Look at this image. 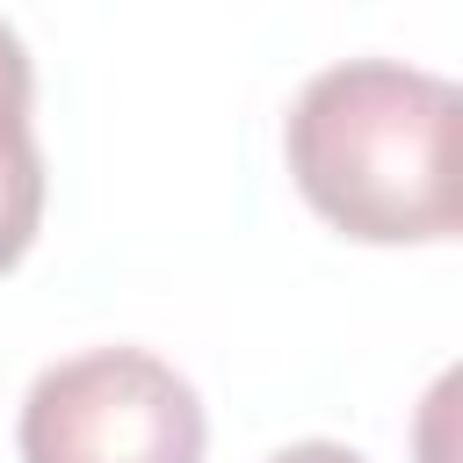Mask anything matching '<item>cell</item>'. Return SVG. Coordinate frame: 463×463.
Returning a JSON list of instances; mask_svg holds the SVG:
<instances>
[{"label": "cell", "instance_id": "obj_1", "mask_svg": "<svg viewBox=\"0 0 463 463\" xmlns=\"http://www.w3.org/2000/svg\"><path fill=\"white\" fill-rule=\"evenodd\" d=\"M456 123V80L405 58H340L289 101V181L333 232L362 246H441L463 217Z\"/></svg>", "mask_w": 463, "mask_h": 463}, {"label": "cell", "instance_id": "obj_3", "mask_svg": "<svg viewBox=\"0 0 463 463\" xmlns=\"http://www.w3.org/2000/svg\"><path fill=\"white\" fill-rule=\"evenodd\" d=\"M36 65L29 43L0 22V275L29 253L43 224V152H36Z\"/></svg>", "mask_w": 463, "mask_h": 463}, {"label": "cell", "instance_id": "obj_4", "mask_svg": "<svg viewBox=\"0 0 463 463\" xmlns=\"http://www.w3.org/2000/svg\"><path fill=\"white\" fill-rule=\"evenodd\" d=\"M268 463H369V456H354L347 441H289V449H275Z\"/></svg>", "mask_w": 463, "mask_h": 463}, {"label": "cell", "instance_id": "obj_2", "mask_svg": "<svg viewBox=\"0 0 463 463\" xmlns=\"http://www.w3.org/2000/svg\"><path fill=\"white\" fill-rule=\"evenodd\" d=\"M195 383L152 347H87L51 362L14 420L22 463H203Z\"/></svg>", "mask_w": 463, "mask_h": 463}]
</instances>
